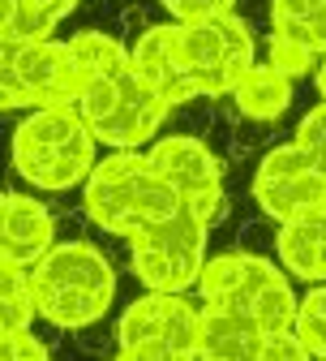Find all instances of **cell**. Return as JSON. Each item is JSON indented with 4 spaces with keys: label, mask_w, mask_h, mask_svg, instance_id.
I'll use <instances>...</instances> for the list:
<instances>
[{
    "label": "cell",
    "mask_w": 326,
    "mask_h": 361,
    "mask_svg": "<svg viewBox=\"0 0 326 361\" xmlns=\"http://www.w3.org/2000/svg\"><path fill=\"white\" fill-rule=\"evenodd\" d=\"M39 319L61 331L99 323L116 297V271L90 241H61L30 267Z\"/></svg>",
    "instance_id": "cell-1"
},
{
    "label": "cell",
    "mask_w": 326,
    "mask_h": 361,
    "mask_svg": "<svg viewBox=\"0 0 326 361\" xmlns=\"http://www.w3.org/2000/svg\"><path fill=\"white\" fill-rule=\"evenodd\" d=\"M82 202L86 215L116 237H129L142 224L176 215L184 207L180 190L151 164V155L137 151H112L108 159H99L82 185Z\"/></svg>",
    "instance_id": "cell-2"
},
{
    "label": "cell",
    "mask_w": 326,
    "mask_h": 361,
    "mask_svg": "<svg viewBox=\"0 0 326 361\" xmlns=\"http://www.w3.org/2000/svg\"><path fill=\"white\" fill-rule=\"evenodd\" d=\"M95 129L69 104L30 108L13 129V172L35 190H73L95 172Z\"/></svg>",
    "instance_id": "cell-3"
},
{
    "label": "cell",
    "mask_w": 326,
    "mask_h": 361,
    "mask_svg": "<svg viewBox=\"0 0 326 361\" xmlns=\"http://www.w3.org/2000/svg\"><path fill=\"white\" fill-rule=\"evenodd\" d=\"M202 305H223L245 314L262 331H296L301 297L292 293L288 276L258 254H215L198 276Z\"/></svg>",
    "instance_id": "cell-4"
},
{
    "label": "cell",
    "mask_w": 326,
    "mask_h": 361,
    "mask_svg": "<svg viewBox=\"0 0 326 361\" xmlns=\"http://www.w3.org/2000/svg\"><path fill=\"white\" fill-rule=\"evenodd\" d=\"M172 30H176V61L194 99L232 95L241 73L258 61L253 35L237 13H215L202 22H172Z\"/></svg>",
    "instance_id": "cell-5"
},
{
    "label": "cell",
    "mask_w": 326,
    "mask_h": 361,
    "mask_svg": "<svg viewBox=\"0 0 326 361\" xmlns=\"http://www.w3.org/2000/svg\"><path fill=\"white\" fill-rule=\"evenodd\" d=\"M206 233L211 224L194 207H180L176 215L142 224L137 233H129V258L137 280L159 293L194 288L206 267Z\"/></svg>",
    "instance_id": "cell-6"
},
{
    "label": "cell",
    "mask_w": 326,
    "mask_h": 361,
    "mask_svg": "<svg viewBox=\"0 0 326 361\" xmlns=\"http://www.w3.org/2000/svg\"><path fill=\"white\" fill-rule=\"evenodd\" d=\"M202 344V305L184 293L151 288L137 297L116 323V348L129 361H189Z\"/></svg>",
    "instance_id": "cell-7"
},
{
    "label": "cell",
    "mask_w": 326,
    "mask_h": 361,
    "mask_svg": "<svg viewBox=\"0 0 326 361\" xmlns=\"http://www.w3.org/2000/svg\"><path fill=\"white\" fill-rule=\"evenodd\" d=\"M73 95H77V73L69 61V43L56 39L5 43V52H0V99L9 112L73 104Z\"/></svg>",
    "instance_id": "cell-8"
},
{
    "label": "cell",
    "mask_w": 326,
    "mask_h": 361,
    "mask_svg": "<svg viewBox=\"0 0 326 361\" xmlns=\"http://www.w3.org/2000/svg\"><path fill=\"white\" fill-rule=\"evenodd\" d=\"M253 202L275 224L313 207H326V172L313 164V155L296 138L284 147H270L253 172Z\"/></svg>",
    "instance_id": "cell-9"
},
{
    "label": "cell",
    "mask_w": 326,
    "mask_h": 361,
    "mask_svg": "<svg viewBox=\"0 0 326 361\" xmlns=\"http://www.w3.org/2000/svg\"><path fill=\"white\" fill-rule=\"evenodd\" d=\"M151 164L180 190L184 207H194L206 224H215L227 211V194H223V172L219 159L206 151V142L189 138V133H168V138L151 142Z\"/></svg>",
    "instance_id": "cell-10"
},
{
    "label": "cell",
    "mask_w": 326,
    "mask_h": 361,
    "mask_svg": "<svg viewBox=\"0 0 326 361\" xmlns=\"http://www.w3.org/2000/svg\"><path fill=\"white\" fill-rule=\"evenodd\" d=\"M168 108H172V104L159 95V90H155L142 73H137V69H129L116 108L95 125V138H99L104 147H112V151H137V147H146L155 133H159Z\"/></svg>",
    "instance_id": "cell-11"
},
{
    "label": "cell",
    "mask_w": 326,
    "mask_h": 361,
    "mask_svg": "<svg viewBox=\"0 0 326 361\" xmlns=\"http://www.w3.org/2000/svg\"><path fill=\"white\" fill-rule=\"evenodd\" d=\"M56 245V219L30 194L9 190L0 202V262L35 267L43 254Z\"/></svg>",
    "instance_id": "cell-12"
},
{
    "label": "cell",
    "mask_w": 326,
    "mask_h": 361,
    "mask_svg": "<svg viewBox=\"0 0 326 361\" xmlns=\"http://www.w3.org/2000/svg\"><path fill=\"white\" fill-rule=\"evenodd\" d=\"M275 254H279L288 276L322 284L326 280V207L301 211V215L279 224Z\"/></svg>",
    "instance_id": "cell-13"
},
{
    "label": "cell",
    "mask_w": 326,
    "mask_h": 361,
    "mask_svg": "<svg viewBox=\"0 0 326 361\" xmlns=\"http://www.w3.org/2000/svg\"><path fill=\"white\" fill-rule=\"evenodd\" d=\"M198 357H211V361H262L266 357V331L253 319H245V314H232L223 305H202Z\"/></svg>",
    "instance_id": "cell-14"
},
{
    "label": "cell",
    "mask_w": 326,
    "mask_h": 361,
    "mask_svg": "<svg viewBox=\"0 0 326 361\" xmlns=\"http://www.w3.org/2000/svg\"><path fill=\"white\" fill-rule=\"evenodd\" d=\"M129 52H133V69L142 73L172 108L184 104V99H194L189 82H184V73H180V61H176V30H172V22L142 30Z\"/></svg>",
    "instance_id": "cell-15"
},
{
    "label": "cell",
    "mask_w": 326,
    "mask_h": 361,
    "mask_svg": "<svg viewBox=\"0 0 326 361\" xmlns=\"http://www.w3.org/2000/svg\"><path fill=\"white\" fill-rule=\"evenodd\" d=\"M232 99H237L241 116L249 121H275V116H284L288 104H292V78L284 69H275L270 61L266 65H249L241 73V82L232 86Z\"/></svg>",
    "instance_id": "cell-16"
},
{
    "label": "cell",
    "mask_w": 326,
    "mask_h": 361,
    "mask_svg": "<svg viewBox=\"0 0 326 361\" xmlns=\"http://www.w3.org/2000/svg\"><path fill=\"white\" fill-rule=\"evenodd\" d=\"M77 9V0H0V39L5 43H30L52 39L61 18Z\"/></svg>",
    "instance_id": "cell-17"
},
{
    "label": "cell",
    "mask_w": 326,
    "mask_h": 361,
    "mask_svg": "<svg viewBox=\"0 0 326 361\" xmlns=\"http://www.w3.org/2000/svg\"><path fill=\"white\" fill-rule=\"evenodd\" d=\"M270 35L326 56V0H270Z\"/></svg>",
    "instance_id": "cell-18"
},
{
    "label": "cell",
    "mask_w": 326,
    "mask_h": 361,
    "mask_svg": "<svg viewBox=\"0 0 326 361\" xmlns=\"http://www.w3.org/2000/svg\"><path fill=\"white\" fill-rule=\"evenodd\" d=\"M35 319H39V297H35L30 267L0 262V336L30 331Z\"/></svg>",
    "instance_id": "cell-19"
},
{
    "label": "cell",
    "mask_w": 326,
    "mask_h": 361,
    "mask_svg": "<svg viewBox=\"0 0 326 361\" xmlns=\"http://www.w3.org/2000/svg\"><path fill=\"white\" fill-rule=\"evenodd\" d=\"M296 336L305 340L309 357H326V280L318 288H309L301 297V314H296Z\"/></svg>",
    "instance_id": "cell-20"
},
{
    "label": "cell",
    "mask_w": 326,
    "mask_h": 361,
    "mask_svg": "<svg viewBox=\"0 0 326 361\" xmlns=\"http://www.w3.org/2000/svg\"><path fill=\"white\" fill-rule=\"evenodd\" d=\"M296 142H301V147L313 155V164L326 172V99L301 116V125H296Z\"/></svg>",
    "instance_id": "cell-21"
},
{
    "label": "cell",
    "mask_w": 326,
    "mask_h": 361,
    "mask_svg": "<svg viewBox=\"0 0 326 361\" xmlns=\"http://www.w3.org/2000/svg\"><path fill=\"white\" fill-rule=\"evenodd\" d=\"M266 61H270L275 69H284L288 78H301V73H309L313 52H305L301 43H288V39H275V35H270V43H266Z\"/></svg>",
    "instance_id": "cell-22"
},
{
    "label": "cell",
    "mask_w": 326,
    "mask_h": 361,
    "mask_svg": "<svg viewBox=\"0 0 326 361\" xmlns=\"http://www.w3.org/2000/svg\"><path fill=\"white\" fill-rule=\"evenodd\" d=\"M159 5L172 13V22H202L215 13H232L237 0H159Z\"/></svg>",
    "instance_id": "cell-23"
},
{
    "label": "cell",
    "mask_w": 326,
    "mask_h": 361,
    "mask_svg": "<svg viewBox=\"0 0 326 361\" xmlns=\"http://www.w3.org/2000/svg\"><path fill=\"white\" fill-rule=\"evenodd\" d=\"M43 361L48 357V344L43 340H35L30 331H13V336H5V361Z\"/></svg>",
    "instance_id": "cell-24"
},
{
    "label": "cell",
    "mask_w": 326,
    "mask_h": 361,
    "mask_svg": "<svg viewBox=\"0 0 326 361\" xmlns=\"http://www.w3.org/2000/svg\"><path fill=\"white\" fill-rule=\"evenodd\" d=\"M318 95L326 99V56H322V65H318Z\"/></svg>",
    "instance_id": "cell-25"
}]
</instances>
